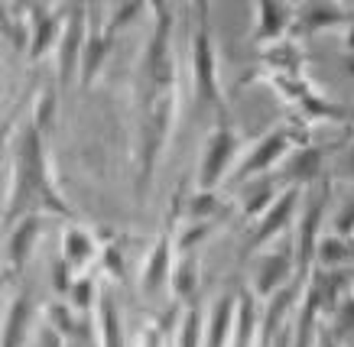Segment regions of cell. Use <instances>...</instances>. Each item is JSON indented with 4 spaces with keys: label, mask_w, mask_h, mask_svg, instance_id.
<instances>
[{
    "label": "cell",
    "mask_w": 354,
    "mask_h": 347,
    "mask_svg": "<svg viewBox=\"0 0 354 347\" xmlns=\"http://www.w3.org/2000/svg\"><path fill=\"white\" fill-rule=\"evenodd\" d=\"M302 198V188L299 185H292V188H283L277 198H273V205L257 217V224H254V234H250V250H260V247H270L273 240L283 234V230L290 228L292 215H296V205H299Z\"/></svg>",
    "instance_id": "8992f818"
},
{
    "label": "cell",
    "mask_w": 354,
    "mask_h": 347,
    "mask_svg": "<svg viewBox=\"0 0 354 347\" xmlns=\"http://www.w3.org/2000/svg\"><path fill=\"white\" fill-rule=\"evenodd\" d=\"M169 272H172V240L169 234H162L156 240V247L150 250V257L143 263V272H140V293L153 299V295L162 293V286L169 282Z\"/></svg>",
    "instance_id": "30bf717a"
},
{
    "label": "cell",
    "mask_w": 354,
    "mask_h": 347,
    "mask_svg": "<svg viewBox=\"0 0 354 347\" xmlns=\"http://www.w3.org/2000/svg\"><path fill=\"white\" fill-rule=\"evenodd\" d=\"M354 331V295H344L342 302L335 305V335L348 337Z\"/></svg>",
    "instance_id": "484cf974"
},
{
    "label": "cell",
    "mask_w": 354,
    "mask_h": 347,
    "mask_svg": "<svg viewBox=\"0 0 354 347\" xmlns=\"http://www.w3.org/2000/svg\"><path fill=\"white\" fill-rule=\"evenodd\" d=\"M234 302L237 295H221L212 308V318H208V328H205V341L202 347H227L231 341V325H234Z\"/></svg>",
    "instance_id": "9a60e30c"
},
{
    "label": "cell",
    "mask_w": 354,
    "mask_h": 347,
    "mask_svg": "<svg viewBox=\"0 0 354 347\" xmlns=\"http://www.w3.org/2000/svg\"><path fill=\"white\" fill-rule=\"evenodd\" d=\"M322 208H325V192L315 201H309V208L302 211L299 221V237H292V257H296V266H299V276L309 272V263L315 257V230H319V221H322Z\"/></svg>",
    "instance_id": "8fae6325"
},
{
    "label": "cell",
    "mask_w": 354,
    "mask_h": 347,
    "mask_svg": "<svg viewBox=\"0 0 354 347\" xmlns=\"http://www.w3.org/2000/svg\"><path fill=\"white\" fill-rule=\"evenodd\" d=\"M62 23L55 13H39L36 17V23H32V43H30V59L36 62V59H43L49 49H55V43H59V36H62Z\"/></svg>",
    "instance_id": "e0dca14e"
},
{
    "label": "cell",
    "mask_w": 354,
    "mask_h": 347,
    "mask_svg": "<svg viewBox=\"0 0 354 347\" xmlns=\"http://www.w3.org/2000/svg\"><path fill=\"white\" fill-rule=\"evenodd\" d=\"M312 260H319L322 266H342V263H351L354 260L351 237H338V234H332V237H319V244H315V257H312Z\"/></svg>",
    "instance_id": "ac0fdd59"
},
{
    "label": "cell",
    "mask_w": 354,
    "mask_h": 347,
    "mask_svg": "<svg viewBox=\"0 0 354 347\" xmlns=\"http://www.w3.org/2000/svg\"><path fill=\"white\" fill-rule=\"evenodd\" d=\"M32 312H36V302H32L30 289H17L3 302V308H0V347H26L32 331Z\"/></svg>",
    "instance_id": "52a82bcc"
},
{
    "label": "cell",
    "mask_w": 354,
    "mask_h": 347,
    "mask_svg": "<svg viewBox=\"0 0 354 347\" xmlns=\"http://www.w3.org/2000/svg\"><path fill=\"white\" fill-rule=\"evenodd\" d=\"M205 341V321H202V308H185L176 328V347H202Z\"/></svg>",
    "instance_id": "44dd1931"
},
{
    "label": "cell",
    "mask_w": 354,
    "mask_h": 347,
    "mask_svg": "<svg viewBox=\"0 0 354 347\" xmlns=\"http://www.w3.org/2000/svg\"><path fill=\"white\" fill-rule=\"evenodd\" d=\"M95 257H97V244L91 237V230L82 228V224H68L62 230V240H59V260L72 272H78L85 270Z\"/></svg>",
    "instance_id": "4fadbf2b"
},
{
    "label": "cell",
    "mask_w": 354,
    "mask_h": 347,
    "mask_svg": "<svg viewBox=\"0 0 354 347\" xmlns=\"http://www.w3.org/2000/svg\"><path fill=\"white\" fill-rule=\"evenodd\" d=\"M68 299H72V308L82 312V308H95L97 305V295H95V282L88 276H75L72 286H68Z\"/></svg>",
    "instance_id": "cb8c5ba5"
},
{
    "label": "cell",
    "mask_w": 354,
    "mask_h": 347,
    "mask_svg": "<svg viewBox=\"0 0 354 347\" xmlns=\"http://www.w3.org/2000/svg\"><path fill=\"white\" fill-rule=\"evenodd\" d=\"M283 163H286V175L292 182H309V179H315L319 166H322V152L306 146V150H292Z\"/></svg>",
    "instance_id": "d6986e66"
},
{
    "label": "cell",
    "mask_w": 354,
    "mask_h": 347,
    "mask_svg": "<svg viewBox=\"0 0 354 347\" xmlns=\"http://www.w3.org/2000/svg\"><path fill=\"white\" fill-rule=\"evenodd\" d=\"M111 52V30L108 26H101L97 23V13H88V33H85V49H82V78H85V85L95 81V75L101 72L104 66V59Z\"/></svg>",
    "instance_id": "7c38bea8"
},
{
    "label": "cell",
    "mask_w": 354,
    "mask_h": 347,
    "mask_svg": "<svg viewBox=\"0 0 354 347\" xmlns=\"http://www.w3.org/2000/svg\"><path fill=\"white\" fill-rule=\"evenodd\" d=\"M277 347H290V328H286V331L277 337Z\"/></svg>",
    "instance_id": "4316f807"
},
{
    "label": "cell",
    "mask_w": 354,
    "mask_h": 347,
    "mask_svg": "<svg viewBox=\"0 0 354 347\" xmlns=\"http://www.w3.org/2000/svg\"><path fill=\"white\" fill-rule=\"evenodd\" d=\"M292 237L277 244V247H267L263 253L257 257L254 270H250V295L254 299H270V295L283 289L292 276Z\"/></svg>",
    "instance_id": "5b68a950"
},
{
    "label": "cell",
    "mask_w": 354,
    "mask_h": 347,
    "mask_svg": "<svg viewBox=\"0 0 354 347\" xmlns=\"http://www.w3.org/2000/svg\"><path fill=\"white\" fill-rule=\"evenodd\" d=\"M192 81H195V95L202 104H215L221 108V85H218V52L208 33V20L202 10V23L192 36Z\"/></svg>",
    "instance_id": "277c9868"
},
{
    "label": "cell",
    "mask_w": 354,
    "mask_h": 347,
    "mask_svg": "<svg viewBox=\"0 0 354 347\" xmlns=\"http://www.w3.org/2000/svg\"><path fill=\"white\" fill-rule=\"evenodd\" d=\"M322 347H338V341L335 337H322Z\"/></svg>",
    "instance_id": "83f0119b"
},
{
    "label": "cell",
    "mask_w": 354,
    "mask_h": 347,
    "mask_svg": "<svg viewBox=\"0 0 354 347\" xmlns=\"http://www.w3.org/2000/svg\"><path fill=\"white\" fill-rule=\"evenodd\" d=\"M237 152H241V137H237L225 120L215 130L208 133V140L202 146V159H198V172H195V188L198 192H215L221 179L234 172Z\"/></svg>",
    "instance_id": "7a4b0ae2"
},
{
    "label": "cell",
    "mask_w": 354,
    "mask_h": 347,
    "mask_svg": "<svg viewBox=\"0 0 354 347\" xmlns=\"http://www.w3.org/2000/svg\"><path fill=\"white\" fill-rule=\"evenodd\" d=\"M286 17H290L286 7H279V3H260L257 7V36L260 39H273V36H279Z\"/></svg>",
    "instance_id": "7402d4cb"
},
{
    "label": "cell",
    "mask_w": 354,
    "mask_h": 347,
    "mask_svg": "<svg viewBox=\"0 0 354 347\" xmlns=\"http://www.w3.org/2000/svg\"><path fill=\"white\" fill-rule=\"evenodd\" d=\"M257 337H260L257 302H254L250 293H237L234 325H231V341H227V347H257Z\"/></svg>",
    "instance_id": "5bb4252c"
},
{
    "label": "cell",
    "mask_w": 354,
    "mask_h": 347,
    "mask_svg": "<svg viewBox=\"0 0 354 347\" xmlns=\"http://www.w3.org/2000/svg\"><path fill=\"white\" fill-rule=\"evenodd\" d=\"M39 230H43V217L39 215H26L10 224L3 253H7V263H10L13 276H20V272L26 270V263H30V257H32V247H36V240H39Z\"/></svg>",
    "instance_id": "9c48e42d"
},
{
    "label": "cell",
    "mask_w": 354,
    "mask_h": 347,
    "mask_svg": "<svg viewBox=\"0 0 354 347\" xmlns=\"http://www.w3.org/2000/svg\"><path fill=\"white\" fill-rule=\"evenodd\" d=\"M55 205L65 215V205L59 201L55 185H49V166H46V146L43 133L36 130L32 123H23L13 143V169H10V192H7V224L20 221L32 205Z\"/></svg>",
    "instance_id": "6da1fadb"
},
{
    "label": "cell",
    "mask_w": 354,
    "mask_h": 347,
    "mask_svg": "<svg viewBox=\"0 0 354 347\" xmlns=\"http://www.w3.org/2000/svg\"><path fill=\"white\" fill-rule=\"evenodd\" d=\"M218 195L215 192H195L192 205H189V224H198V221H215L218 215Z\"/></svg>",
    "instance_id": "603a6c76"
},
{
    "label": "cell",
    "mask_w": 354,
    "mask_h": 347,
    "mask_svg": "<svg viewBox=\"0 0 354 347\" xmlns=\"http://www.w3.org/2000/svg\"><path fill=\"white\" fill-rule=\"evenodd\" d=\"M292 152V137L286 127H273L270 133H263L250 150L244 152V156H237L241 163L234 166V172H231V179H234L237 185H247L250 179H257V175L270 172L273 166H279L286 156Z\"/></svg>",
    "instance_id": "3957f363"
},
{
    "label": "cell",
    "mask_w": 354,
    "mask_h": 347,
    "mask_svg": "<svg viewBox=\"0 0 354 347\" xmlns=\"http://www.w3.org/2000/svg\"><path fill=\"white\" fill-rule=\"evenodd\" d=\"M169 286L176 299H192L195 289H198V263L192 257H183L179 263H172V272H169Z\"/></svg>",
    "instance_id": "ffe728a7"
},
{
    "label": "cell",
    "mask_w": 354,
    "mask_h": 347,
    "mask_svg": "<svg viewBox=\"0 0 354 347\" xmlns=\"http://www.w3.org/2000/svg\"><path fill=\"white\" fill-rule=\"evenodd\" d=\"M85 33H88V17L82 10H68L62 23V36L55 43V55H59V81L65 88L72 85L75 72L82 68V49H85Z\"/></svg>",
    "instance_id": "ba28073f"
},
{
    "label": "cell",
    "mask_w": 354,
    "mask_h": 347,
    "mask_svg": "<svg viewBox=\"0 0 354 347\" xmlns=\"http://www.w3.org/2000/svg\"><path fill=\"white\" fill-rule=\"evenodd\" d=\"M277 195H279L277 188H263V185H257V192L244 198V215L250 217V221H257V217L263 215L270 205H273V198H277Z\"/></svg>",
    "instance_id": "d4e9b609"
},
{
    "label": "cell",
    "mask_w": 354,
    "mask_h": 347,
    "mask_svg": "<svg viewBox=\"0 0 354 347\" xmlns=\"http://www.w3.org/2000/svg\"><path fill=\"white\" fill-rule=\"evenodd\" d=\"M97 335H101V347H124V328H120V312L114 295H97Z\"/></svg>",
    "instance_id": "2e32d148"
}]
</instances>
